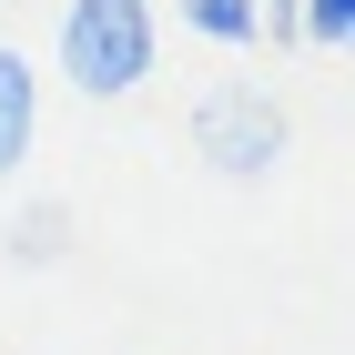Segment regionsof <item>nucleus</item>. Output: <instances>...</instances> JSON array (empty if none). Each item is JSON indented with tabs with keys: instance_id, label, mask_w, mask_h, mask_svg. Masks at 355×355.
<instances>
[{
	"instance_id": "obj_1",
	"label": "nucleus",
	"mask_w": 355,
	"mask_h": 355,
	"mask_svg": "<svg viewBox=\"0 0 355 355\" xmlns=\"http://www.w3.org/2000/svg\"><path fill=\"white\" fill-rule=\"evenodd\" d=\"M51 61L82 102H132L163 61V31H153V0H61Z\"/></svg>"
},
{
	"instance_id": "obj_2",
	"label": "nucleus",
	"mask_w": 355,
	"mask_h": 355,
	"mask_svg": "<svg viewBox=\"0 0 355 355\" xmlns=\"http://www.w3.org/2000/svg\"><path fill=\"white\" fill-rule=\"evenodd\" d=\"M284 142H295V122H284V102H274L264 82H214L193 102V153H203L223 183H264V173L284 163Z\"/></svg>"
},
{
	"instance_id": "obj_3",
	"label": "nucleus",
	"mask_w": 355,
	"mask_h": 355,
	"mask_svg": "<svg viewBox=\"0 0 355 355\" xmlns=\"http://www.w3.org/2000/svg\"><path fill=\"white\" fill-rule=\"evenodd\" d=\"M31 142H41V71H31V51L0 41V183H21Z\"/></svg>"
},
{
	"instance_id": "obj_4",
	"label": "nucleus",
	"mask_w": 355,
	"mask_h": 355,
	"mask_svg": "<svg viewBox=\"0 0 355 355\" xmlns=\"http://www.w3.org/2000/svg\"><path fill=\"white\" fill-rule=\"evenodd\" d=\"M183 31L223 41V51H244L254 31H264V0H183Z\"/></svg>"
},
{
	"instance_id": "obj_5",
	"label": "nucleus",
	"mask_w": 355,
	"mask_h": 355,
	"mask_svg": "<svg viewBox=\"0 0 355 355\" xmlns=\"http://www.w3.org/2000/svg\"><path fill=\"white\" fill-rule=\"evenodd\" d=\"M61 244H71V214H61V203H31V214L10 223V254H21V264H61Z\"/></svg>"
},
{
	"instance_id": "obj_6",
	"label": "nucleus",
	"mask_w": 355,
	"mask_h": 355,
	"mask_svg": "<svg viewBox=\"0 0 355 355\" xmlns=\"http://www.w3.org/2000/svg\"><path fill=\"white\" fill-rule=\"evenodd\" d=\"M295 31L325 51H355V0H295Z\"/></svg>"
},
{
	"instance_id": "obj_7",
	"label": "nucleus",
	"mask_w": 355,
	"mask_h": 355,
	"mask_svg": "<svg viewBox=\"0 0 355 355\" xmlns=\"http://www.w3.org/2000/svg\"><path fill=\"white\" fill-rule=\"evenodd\" d=\"M264 10H295V0H264Z\"/></svg>"
}]
</instances>
